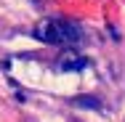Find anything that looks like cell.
<instances>
[{
    "label": "cell",
    "instance_id": "obj_2",
    "mask_svg": "<svg viewBox=\"0 0 125 122\" xmlns=\"http://www.w3.org/2000/svg\"><path fill=\"white\" fill-rule=\"evenodd\" d=\"M88 66V61L83 58V56H75V53H67L61 61H59V69L61 72H80V69H85Z\"/></svg>",
    "mask_w": 125,
    "mask_h": 122
},
{
    "label": "cell",
    "instance_id": "obj_1",
    "mask_svg": "<svg viewBox=\"0 0 125 122\" xmlns=\"http://www.w3.org/2000/svg\"><path fill=\"white\" fill-rule=\"evenodd\" d=\"M35 37L45 45H77V43H83V29L75 21L48 16L35 24Z\"/></svg>",
    "mask_w": 125,
    "mask_h": 122
},
{
    "label": "cell",
    "instance_id": "obj_4",
    "mask_svg": "<svg viewBox=\"0 0 125 122\" xmlns=\"http://www.w3.org/2000/svg\"><path fill=\"white\" fill-rule=\"evenodd\" d=\"M29 3H37V0H29Z\"/></svg>",
    "mask_w": 125,
    "mask_h": 122
},
{
    "label": "cell",
    "instance_id": "obj_3",
    "mask_svg": "<svg viewBox=\"0 0 125 122\" xmlns=\"http://www.w3.org/2000/svg\"><path fill=\"white\" fill-rule=\"evenodd\" d=\"M75 103L80 106V109H96V112L101 109V101H99V98H93V96H77Z\"/></svg>",
    "mask_w": 125,
    "mask_h": 122
}]
</instances>
